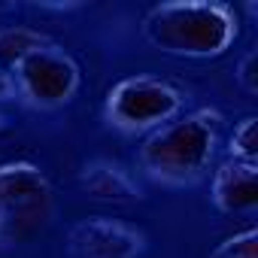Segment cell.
Segmentation results:
<instances>
[{
    "label": "cell",
    "instance_id": "obj_2",
    "mask_svg": "<svg viewBox=\"0 0 258 258\" xmlns=\"http://www.w3.org/2000/svg\"><path fill=\"white\" fill-rule=\"evenodd\" d=\"M143 40L173 58L207 61L225 55L240 37V19L219 0H170L143 16Z\"/></svg>",
    "mask_w": 258,
    "mask_h": 258
},
{
    "label": "cell",
    "instance_id": "obj_10",
    "mask_svg": "<svg viewBox=\"0 0 258 258\" xmlns=\"http://www.w3.org/2000/svg\"><path fill=\"white\" fill-rule=\"evenodd\" d=\"M225 152L234 161H252V164H258V118L255 115H246V118H240L234 124Z\"/></svg>",
    "mask_w": 258,
    "mask_h": 258
},
{
    "label": "cell",
    "instance_id": "obj_3",
    "mask_svg": "<svg viewBox=\"0 0 258 258\" xmlns=\"http://www.w3.org/2000/svg\"><path fill=\"white\" fill-rule=\"evenodd\" d=\"M100 112L106 127H112V131L127 137H146L155 127L185 112V94L167 79L137 73L118 79L106 91Z\"/></svg>",
    "mask_w": 258,
    "mask_h": 258
},
{
    "label": "cell",
    "instance_id": "obj_15",
    "mask_svg": "<svg viewBox=\"0 0 258 258\" xmlns=\"http://www.w3.org/2000/svg\"><path fill=\"white\" fill-rule=\"evenodd\" d=\"M0 249H4V246H0Z\"/></svg>",
    "mask_w": 258,
    "mask_h": 258
},
{
    "label": "cell",
    "instance_id": "obj_9",
    "mask_svg": "<svg viewBox=\"0 0 258 258\" xmlns=\"http://www.w3.org/2000/svg\"><path fill=\"white\" fill-rule=\"evenodd\" d=\"M46 43H52V40L31 25H4L0 28V70L10 73L22 58L43 49Z\"/></svg>",
    "mask_w": 258,
    "mask_h": 258
},
{
    "label": "cell",
    "instance_id": "obj_5",
    "mask_svg": "<svg viewBox=\"0 0 258 258\" xmlns=\"http://www.w3.org/2000/svg\"><path fill=\"white\" fill-rule=\"evenodd\" d=\"M10 79H13L16 97L25 106L52 112V109L67 106L79 94L82 70L70 52H64L55 43H46L43 49L22 58L10 70Z\"/></svg>",
    "mask_w": 258,
    "mask_h": 258
},
{
    "label": "cell",
    "instance_id": "obj_12",
    "mask_svg": "<svg viewBox=\"0 0 258 258\" xmlns=\"http://www.w3.org/2000/svg\"><path fill=\"white\" fill-rule=\"evenodd\" d=\"M234 79H237V85H240L249 97L258 94V49H255V46L237 61V67H234Z\"/></svg>",
    "mask_w": 258,
    "mask_h": 258
},
{
    "label": "cell",
    "instance_id": "obj_1",
    "mask_svg": "<svg viewBox=\"0 0 258 258\" xmlns=\"http://www.w3.org/2000/svg\"><path fill=\"white\" fill-rule=\"evenodd\" d=\"M222 115L210 106L179 112L173 121L155 127L140 140L137 164L143 176L161 188H191L198 185L219 152Z\"/></svg>",
    "mask_w": 258,
    "mask_h": 258
},
{
    "label": "cell",
    "instance_id": "obj_7",
    "mask_svg": "<svg viewBox=\"0 0 258 258\" xmlns=\"http://www.w3.org/2000/svg\"><path fill=\"white\" fill-rule=\"evenodd\" d=\"M210 204L222 216H252L258 210V164L225 158L213 170Z\"/></svg>",
    "mask_w": 258,
    "mask_h": 258
},
{
    "label": "cell",
    "instance_id": "obj_4",
    "mask_svg": "<svg viewBox=\"0 0 258 258\" xmlns=\"http://www.w3.org/2000/svg\"><path fill=\"white\" fill-rule=\"evenodd\" d=\"M55 219V188L34 161L0 164V246L37 237Z\"/></svg>",
    "mask_w": 258,
    "mask_h": 258
},
{
    "label": "cell",
    "instance_id": "obj_13",
    "mask_svg": "<svg viewBox=\"0 0 258 258\" xmlns=\"http://www.w3.org/2000/svg\"><path fill=\"white\" fill-rule=\"evenodd\" d=\"M7 100H16V91H13V79L7 70H0V103H7Z\"/></svg>",
    "mask_w": 258,
    "mask_h": 258
},
{
    "label": "cell",
    "instance_id": "obj_11",
    "mask_svg": "<svg viewBox=\"0 0 258 258\" xmlns=\"http://www.w3.org/2000/svg\"><path fill=\"white\" fill-rule=\"evenodd\" d=\"M210 258H258V231L255 228H246L240 234H231L225 237Z\"/></svg>",
    "mask_w": 258,
    "mask_h": 258
},
{
    "label": "cell",
    "instance_id": "obj_8",
    "mask_svg": "<svg viewBox=\"0 0 258 258\" xmlns=\"http://www.w3.org/2000/svg\"><path fill=\"white\" fill-rule=\"evenodd\" d=\"M79 185L94 201H106V204H137V201H143V188L131 176V170H124L121 164L106 161V158L88 161L79 170Z\"/></svg>",
    "mask_w": 258,
    "mask_h": 258
},
{
    "label": "cell",
    "instance_id": "obj_14",
    "mask_svg": "<svg viewBox=\"0 0 258 258\" xmlns=\"http://www.w3.org/2000/svg\"><path fill=\"white\" fill-rule=\"evenodd\" d=\"M4 124H7V118H4V112H0V127H4Z\"/></svg>",
    "mask_w": 258,
    "mask_h": 258
},
{
    "label": "cell",
    "instance_id": "obj_6",
    "mask_svg": "<svg viewBox=\"0 0 258 258\" xmlns=\"http://www.w3.org/2000/svg\"><path fill=\"white\" fill-rule=\"evenodd\" d=\"M146 249V234L121 219L91 216L67 231L70 258H140Z\"/></svg>",
    "mask_w": 258,
    "mask_h": 258
}]
</instances>
